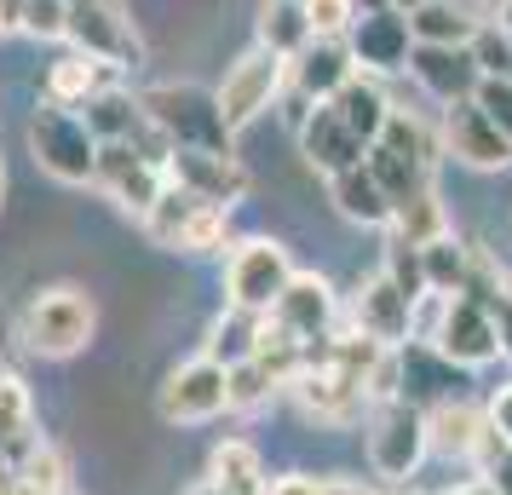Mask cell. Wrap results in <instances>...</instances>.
Instances as JSON below:
<instances>
[{
  "instance_id": "55",
  "label": "cell",
  "mask_w": 512,
  "mask_h": 495,
  "mask_svg": "<svg viewBox=\"0 0 512 495\" xmlns=\"http://www.w3.org/2000/svg\"><path fill=\"white\" fill-rule=\"evenodd\" d=\"M64 495H70V490H64Z\"/></svg>"
},
{
  "instance_id": "49",
  "label": "cell",
  "mask_w": 512,
  "mask_h": 495,
  "mask_svg": "<svg viewBox=\"0 0 512 495\" xmlns=\"http://www.w3.org/2000/svg\"><path fill=\"white\" fill-rule=\"evenodd\" d=\"M449 495H495V484L489 478H472V484H461V490H449Z\"/></svg>"
},
{
  "instance_id": "24",
  "label": "cell",
  "mask_w": 512,
  "mask_h": 495,
  "mask_svg": "<svg viewBox=\"0 0 512 495\" xmlns=\"http://www.w3.org/2000/svg\"><path fill=\"white\" fill-rule=\"evenodd\" d=\"M328 196H334V208L346 213L351 225H392V196L380 190V179L369 173V162L346 167V173H334L328 179Z\"/></svg>"
},
{
  "instance_id": "15",
  "label": "cell",
  "mask_w": 512,
  "mask_h": 495,
  "mask_svg": "<svg viewBox=\"0 0 512 495\" xmlns=\"http://www.w3.org/2000/svg\"><path fill=\"white\" fill-rule=\"evenodd\" d=\"M415 306L420 300H409L386 271H374L369 283L357 288V300H351V323H357V334H369L380 346H403L415 334Z\"/></svg>"
},
{
  "instance_id": "46",
  "label": "cell",
  "mask_w": 512,
  "mask_h": 495,
  "mask_svg": "<svg viewBox=\"0 0 512 495\" xmlns=\"http://www.w3.org/2000/svg\"><path fill=\"white\" fill-rule=\"evenodd\" d=\"M317 495H374L369 484H351V478H323V490Z\"/></svg>"
},
{
  "instance_id": "8",
  "label": "cell",
  "mask_w": 512,
  "mask_h": 495,
  "mask_svg": "<svg viewBox=\"0 0 512 495\" xmlns=\"http://www.w3.org/2000/svg\"><path fill=\"white\" fill-rule=\"evenodd\" d=\"M156 409H162V421H173V426H202V421H213V415H225V409H231V369L213 363L208 352L190 357V363H179V369L162 380Z\"/></svg>"
},
{
  "instance_id": "52",
  "label": "cell",
  "mask_w": 512,
  "mask_h": 495,
  "mask_svg": "<svg viewBox=\"0 0 512 495\" xmlns=\"http://www.w3.org/2000/svg\"><path fill=\"white\" fill-rule=\"evenodd\" d=\"M397 12H415V6H426V0H392Z\"/></svg>"
},
{
  "instance_id": "2",
  "label": "cell",
  "mask_w": 512,
  "mask_h": 495,
  "mask_svg": "<svg viewBox=\"0 0 512 495\" xmlns=\"http://www.w3.org/2000/svg\"><path fill=\"white\" fill-rule=\"evenodd\" d=\"M29 150L47 167L58 185H93L98 173V133L87 127V116H75L70 104H35L29 116Z\"/></svg>"
},
{
  "instance_id": "45",
  "label": "cell",
  "mask_w": 512,
  "mask_h": 495,
  "mask_svg": "<svg viewBox=\"0 0 512 495\" xmlns=\"http://www.w3.org/2000/svg\"><path fill=\"white\" fill-rule=\"evenodd\" d=\"M484 478L495 484V495H512V449H507V455H501V461H495V467L484 472Z\"/></svg>"
},
{
  "instance_id": "48",
  "label": "cell",
  "mask_w": 512,
  "mask_h": 495,
  "mask_svg": "<svg viewBox=\"0 0 512 495\" xmlns=\"http://www.w3.org/2000/svg\"><path fill=\"white\" fill-rule=\"evenodd\" d=\"M0 495H24V484H18V472L0 467Z\"/></svg>"
},
{
  "instance_id": "16",
  "label": "cell",
  "mask_w": 512,
  "mask_h": 495,
  "mask_svg": "<svg viewBox=\"0 0 512 495\" xmlns=\"http://www.w3.org/2000/svg\"><path fill=\"white\" fill-rule=\"evenodd\" d=\"M265 317H271L282 334H294L300 346H311V340L334 334V288H328L317 271H294V283L282 288V300L265 311Z\"/></svg>"
},
{
  "instance_id": "13",
  "label": "cell",
  "mask_w": 512,
  "mask_h": 495,
  "mask_svg": "<svg viewBox=\"0 0 512 495\" xmlns=\"http://www.w3.org/2000/svg\"><path fill=\"white\" fill-rule=\"evenodd\" d=\"M351 58L369 75H397L409 70V52H415V29H409V12L397 6H380V12H363L346 35Z\"/></svg>"
},
{
  "instance_id": "3",
  "label": "cell",
  "mask_w": 512,
  "mask_h": 495,
  "mask_svg": "<svg viewBox=\"0 0 512 495\" xmlns=\"http://www.w3.org/2000/svg\"><path fill=\"white\" fill-rule=\"evenodd\" d=\"M139 225H144V236H150L156 248H173V254H213V248L225 242L231 208H213V202H202L196 190L167 179V190L156 196V208L144 213Z\"/></svg>"
},
{
  "instance_id": "37",
  "label": "cell",
  "mask_w": 512,
  "mask_h": 495,
  "mask_svg": "<svg viewBox=\"0 0 512 495\" xmlns=\"http://www.w3.org/2000/svg\"><path fill=\"white\" fill-rule=\"evenodd\" d=\"M12 472H18L24 495H64V490H70V484H64V455H58V444H47V438L29 449Z\"/></svg>"
},
{
  "instance_id": "56",
  "label": "cell",
  "mask_w": 512,
  "mask_h": 495,
  "mask_svg": "<svg viewBox=\"0 0 512 495\" xmlns=\"http://www.w3.org/2000/svg\"><path fill=\"white\" fill-rule=\"evenodd\" d=\"M507 75H512V70H507Z\"/></svg>"
},
{
  "instance_id": "50",
  "label": "cell",
  "mask_w": 512,
  "mask_h": 495,
  "mask_svg": "<svg viewBox=\"0 0 512 495\" xmlns=\"http://www.w3.org/2000/svg\"><path fill=\"white\" fill-rule=\"evenodd\" d=\"M185 495H225V490H219L213 478H202V484H196V490H185Z\"/></svg>"
},
{
  "instance_id": "36",
  "label": "cell",
  "mask_w": 512,
  "mask_h": 495,
  "mask_svg": "<svg viewBox=\"0 0 512 495\" xmlns=\"http://www.w3.org/2000/svg\"><path fill=\"white\" fill-rule=\"evenodd\" d=\"M392 231H397V236H409V242H420V248H426V242H438V236L449 231V219H443V202L432 196V190L409 196V202L392 213Z\"/></svg>"
},
{
  "instance_id": "12",
  "label": "cell",
  "mask_w": 512,
  "mask_h": 495,
  "mask_svg": "<svg viewBox=\"0 0 512 495\" xmlns=\"http://www.w3.org/2000/svg\"><path fill=\"white\" fill-rule=\"evenodd\" d=\"M443 150H449L455 162L478 167V173H501V167H512V139L484 116V110H478V104H472V98L443 104Z\"/></svg>"
},
{
  "instance_id": "44",
  "label": "cell",
  "mask_w": 512,
  "mask_h": 495,
  "mask_svg": "<svg viewBox=\"0 0 512 495\" xmlns=\"http://www.w3.org/2000/svg\"><path fill=\"white\" fill-rule=\"evenodd\" d=\"M24 6H29V0H0V41L24 29Z\"/></svg>"
},
{
  "instance_id": "35",
  "label": "cell",
  "mask_w": 512,
  "mask_h": 495,
  "mask_svg": "<svg viewBox=\"0 0 512 495\" xmlns=\"http://www.w3.org/2000/svg\"><path fill=\"white\" fill-rule=\"evenodd\" d=\"M380 144L386 150H397V156H415L420 167H438L443 156V144L426 133V121L409 116V110H392V121H386V133H380Z\"/></svg>"
},
{
  "instance_id": "4",
  "label": "cell",
  "mask_w": 512,
  "mask_h": 495,
  "mask_svg": "<svg viewBox=\"0 0 512 495\" xmlns=\"http://www.w3.org/2000/svg\"><path fill=\"white\" fill-rule=\"evenodd\" d=\"M98 329V306L93 294H81V288H47V294H35L24 306V340L35 357H75L87 352V340Z\"/></svg>"
},
{
  "instance_id": "11",
  "label": "cell",
  "mask_w": 512,
  "mask_h": 495,
  "mask_svg": "<svg viewBox=\"0 0 512 495\" xmlns=\"http://www.w3.org/2000/svg\"><path fill=\"white\" fill-rule=\"evenodd\" d=\"M64 41H75V52L104 58L116 70H133L144 58L139 29L127 18V0H70V35Z\"/></svg>"
},
{
  "instance_id": "33",
  "label": "cell",
  "mask_w": 512,
  "mask_h": 495,
  "mask_svg": "<svg viewBox=\"0 0 512 495\" xmlns=\"http://www.w3.org/2000/svg\"><path fill=\"white\" fill-rule=\"evenodd\" d=\"M282 386H288V380H282L271 363H259V357L231 363V409H242V415H248V409H265Z\"/></svg>"
},
{
  "instance_id": "40",
  "label": "cell",
  "mask_w": 512,
  "mask_h": 495,
  "mask_svg": "<svg viewBox=\"0 0 512 495\" xmlns=\"http://www.w3.org/2000/svg\"><path fill=\"white\" fill-rule=\"evenodd\" d=\"M24 35H35V41H64L70 35V0H29Z\"/></svg>"
},
{
  "instance_id": "1",
  "label": "cell",
  "mask_w": 512,
  "mask_h": 495,
  "mask_svg": "<svg viewBox=\"0 0 512 495\" xmlns=\"http://www.w3.org/2000/svg\"><path fill=\"white\" fill-rule=\"evenodd\" d=\"M139 104H144V116H150V127L173 150H219V156H231L236 133L219 116V93H202L190 81H167V87L139 93Z\"/></svg>"
},
{
  "instance_id": "54",
  "label": "cell",
  "mask_w": 512,
  "mask_h": 495,
  "mask_svg": "<svg viewBox=\"0 0 512 495\" xmlns=\"http://www.w3.org/2000/svg\"><path fill=\"white\" fill-rule=\"evenodd\" d=\"M0 196H6V162H0Z\"/></svg>"
},
{
  "instance_id": "42",
  "label": "cell",
  "mask_w": 512,
  "mask_h": 495,
  "mask_svg": "<svg viewBox=\"0 0 512 495\" xmlns=\"http://www.w3.org/2000/svg\"><path fill=\"white\" fill-rule=\"evenodd\" d=\"M489 426H495V432L512 444V386H501V392L489 398Z\"/></svg>"
},
{
  "instance_id": "14",
  "label": "cell",
  "mask_w": 512,
  "mask_h": 495,
  "mask_svg": "<svg viewBox=\"0 0 512 495\" xmlns=\"http://www.w3.org/2000/svg\"><path fill=\"white\" fill-rule=\"evenodd\" d=\"M167 179L196 190L213 208H236L248 196V167L236 156H219V150H167Z\"/></svg>"
},
{
  "instance_id": "27",
  "label": "cell",
  "mask_w": 512,
  "mask_h": 495,
  "mask_svg": "<svg viewBox=\"0 0 512 495\" xmlns=\"http://www.w3.org/2000/svg\"><path fill=\"white\" fill-rule=\"evenodd\" d=\"M110 70L116 64H104V58H87V52H70V58H58L47 70V98L52 104H87V98H98L104 87H110Z\"/></svg>"
},
{
  "instance_id": "6",
  "label": "cell",
  "mask_w": 512,
  "mask_h": 495,
  "mask_svg": "<svg viewBox=\"0 0 512 495\" xmlns=\"http://www.w3.org/2000/svg\"><path fill=\"white\" fill-rule=\"evenodd\" d=\"M432 352L455 369H484L489 357L501 352V323H495V306L472 300V294H443L438 323H432Z\"/></svg>"
},
{
  "instance_id": "47",
  "label": "cell",
  "mask_w": 512,
  "mask_h": 495,
  "mask_svg": "<svg viewBox=\"0 0 512 495\" xmlns=\"http://www.w3.org/2000/svg\"><path fill=\"white\" fill-rule=\"evenodd\" d=\"M495 323H501V352L512 357V300H501V306H495Z\"/></svg>"
},
{
  "instance_id": "30",
  "label": "cell",
  "mask_w": 512,
  "mask_h": 495,
  "mask_svg": "<svg viewBox=\"0 0 512 495\" xmlns=\"http://www.w3.org/2000/svg\"><path fill=\"white\" fill-rule=\"evenodd\" d=\"M369 173L380 179V190L392 196V208H403L409 196H420V190H432V167H420L415 156H397V150H386V144H369Z\"/></svg>"
},
{
  "instance_id": "43",
  "label": "cell",
  "mask_w": 512,
  "mask_h": 495,
  "mask_svg": "<svg viewBox=\"0 0 512 495\" xmlns=\"http://www.w3.org/2000/svg\"><path fill=\"white\" fill-rule=\"evenodd\" d=\"M317 490H323V484H317V478H305V472H288V478L271 484V495H317Z\"/></svg>"
},
{
  "instance_id": "51",
  "label": "cell",
  "mask_w": 512,
  "mask_h": 495,
  "mask_svg": "<svg viewBox=\"0 0 512 495\" xmlns=\"http://www.w3.org/2000/svg\"><path fill=\"white\" fill-rule=\"evenodd\" d=\"M501 29H512V0H501V18H495Z\"/></svg>"
},
{
  "instance_id": "29",
  "label": "cell",
  "mask_w": 512,
  "mask_h": 495,
  "mask_svg": "<svg viewBox=\"0 0 512 495\" xmlns=\"http://www.w3.org/2000/svg\"><path fill=\"white\" fill-rule=\"evenodd\" d=\"M317 35L305 24V0H259V47L282 52V58H300Z\"/></svg>"
},
{
  "instance_id": "38",
  "label": "cell",
  "mask_w": 512,
  "mask_h": 495,
  "mask_svg": "<svg viewBox=\"0 0 512 495\" xmlns=\"http://www.w3.org/2000/svg\"><path fill=\"white\" fill-rule=\"evenodd\" d=\"M357 18H363L357 0H305V24H311L317 41H346Z\"/></svg>"
},
{
  "instance_id": "41",
  "label": "cell",
  "mask_w": 512,
  "mask_h": 495,
  "mask_svg": "<svg viewBox=\"0 0 512 495\" xmlns=\"http://www.w3.org/2000/svg\"><path fill=\"white\" fill-rule=\"evenodd\" d=\"M472 104H478V110H484V116L512 139V75H484L478 93H472Z\"/></svg>"
},
{
  "instance_id": "39",
  "label": "cell",
  "mask_w": 512,
  "mask_h": 495,
  "mask_svg": "<svg viewBox=\"0 0 512 495\" xmlns=\"http://www.w3.org/2000/svg\"><path fill=\"white\" fill-rule=\"evenodd\" d=\"M472 58H478V70L484 75H507L512 70V29L478 24V35H472Z\"/></svg>"
},
{
  "instance_id": "21",
  "label": "cell",
  "mask_w": 512,
  "mask_h": 495,
  "mask_svg": "<svg viewBox=\"0 0 512 495\" xmlns=\"http://www.w3.org/2000/svg\"><path fill=\"white\" fill-rule=\"evenodd\" d=\"M87 110V127L98 133V144H144V150H156V156H167L173 144H150V116H144V104L139 98H127V93H116V87H104L98 98H87L81 104Z\"/></svg>"
},
{
  "instance_id": "28",
  "label": "cell",
  "mask_w": 512,
  "mask_h": 495,
  "mask_svg": "<svg viewBox=\"0 0 512 495\" xmlns=\"http://www.w3.org/2000/svg\"><path fill=\"white\" fill-rule=\"evenodd\" d=\"M208 478L225 495H271V478H265V467H259V449L242 444V438H225V444L213 449Z\"/></svg>"
},
{
  "instance_id": "17",
  "label": "cell",
  "mask_w": 512,
  "mask_h": 495,
  "mask_svg": "<svg viewBox=\"0 0 512 495\" xmlns=\"http://www.w3.org/2000/svg\"><path fill=\"white\" fill-rule=\"evenodd\" d=\"M294 398H300V409H305V415H317V421L351 426L357 415H363L369 392H363L357 380H346L340 369H328V363H311V369H300V375H294Z\"/></svg>"
},
{
  "instance_id": "26",
  "label": "cell",
  "mask_w": 512,
  "mask_h": 495,
  "mask_svg": "<svg viewBox=\"0 0 512 495\" xmlns=\"http://www.w3.org/2000/svg\"><path fill=\"white\" fill-rule=\"evenodd\" d=\"M409 29H415V47H472L478 18L461 0H426V6L409 12Z\"/></svg>"
},
{
  "instance_id": "10",
  "label": "cell",
  "mask_w": 512,
  "mask_h": 495,
  "mask_svg": "<svg viewBox=\"0 0 512 495\" xmlns=\"http://www.w3.org/2000/svg\"><path fill=\"white\" fill-rule=\"evenodd\" d=\"M432 449V426H426V409H415L409 398L397 403H380L374 409V426H369V467L380 478H409V472L426 461Z\"/></svg>"
},
{
  "instance_id": "7",
  "label": "cell",
  "mask_w": 512,
  "mask_h": 495,
  "mask_svg": "<svg viewBox=\"0 0 512 495\" xmlns=\"http://www.w3.org/2000/svg\"><path fill=\"white\" fill-rule=\"evenodd\" d=\"M282 93H288V58L271 52V47H248L231 70H225V81H219V116H225L231 133H242V127L265 116Z\"/></svg>"
},
{
  "instance_id": "9",
  "label": "cell",
  "mask_w": 512,
  "mask_h": 495,
  "mask_svg": "<svg viewBox=\"0 0 512 495\" xmlns=\"http://www.w3.org/2000/svg\"><path fill=\"white\" fill-rule=\"evenodd\" d=\"M98 190H110V202L127 213H150L156 196L167 190V156L144 150V144H98Z\"/></svg>"
},
{
  "instance_id": "22",
  "label": "cell",
  "mask_w": 512,
  "mask_h": 495,
  "mask_svg": "<svg viewBox=\"0 0 512 495\" xmlns=\"http://www.w3.org/2000/svg\"><path fill=\"white\" fill-rule=\"evenodd\" d=\"M41 444V421H35V398L18 375L0 380V467H18L29 449Z\"/></svg>"
},
{
  "instance_id": "20",
  "label": "cell",
  "mask_w": 512,
  "mask_h": 495,
  "mask_svg": "<svg viewBox=\"0 0 512 495\" xmlns=\"http://www.w3.org/2000/svg\"><path fill=\"white\" fill-rule=\"evenodd\" d=\"M351 75H357V58L346 41H311L300 58H288V87H300L311 104H328Z\"/></svg>"
},
{
  "instance_id": "34",
  "label": "cell",
  "mask_w": 512,
  "mask_h": 495,
  "mask_svg": "<svg viewBox=\"0 0 512 495\" xmlns=\"http://www.w3.org/2000/svg\"><path fill=\"white\" fill-rule=\"evenodd\" d=\"M380 271H386L409 300H426V294H432V283H426V248L409 242V236L392 231V242H386V265H380Z\"/></svg>"
},
{
  "instance_id": "31",
  "label": "cell",
  "mask_w": 512,
  "mask_h": 495,
  "mask_svg": "<svg viewBox=\"0 0 512 495\" xmlns=\"http://www.w3.org/2000/svg\"><path fill=\"white\" fill-rule=\"evenodd\" d=\"M259 334H265V317H254V311H225L219 323H213V340H208V357L213 363H248V357L259 352Z\"/></svg>"
},
{
  "instance_id": "32",
  "label": "cell",
  "mask_w": 512,
  "mask_h": 495,
  "mask_svg": "<svg viewBox=\"0 0 512 495\" xmlns=\"http://www.w3.org/2000/svg\"><path fill=\"white\" fill-rule=\"evenodd\" d=\"M466 265H472V248H466L461 236L443 231L438 242H426V283H432V294H461Z\"/></svg>"
},
{
  "instance_id": "19",
  "label": "cell",
  "mask_w": 512,
  "mask_h": 495,
  "mask_svg": "<svg viewBox=\"0 0 512 495\" xmlns=\"http://www.w3.org/2000/svg\"><path fill=\"white\" fill-rule=\"evenodd\" d=\"M409 75H415L432 98H443V104L472 98V93H478V81H484L472 47H415V52H409Z\"/></svg>"
},
{
  "instance_id": "18",
  "label": "cell",
  "mask_w": 512,
  "mask_h": 495,
  "mask_svg": "<svg viewBox=\"0 0 512 495\" xmlns=\"http://www.w3.org/2000/svg\"><path fill=\"white\" fill-rule=\"evenodd\" d=\"M300 150H305V162L317 167L323 179H334V173H346V167H357L363 156H369V144L340 121L334 104H317V110H311V121L300 127Z\"/></svg>"
},
{
  "instance_id": "5",
  "label": "cell",
  "mask_w": 512,
  "mask_h": 495,
  "mask_svg": "<svg viewBox=\"0 0 512 495\" xmlns=\"http://www.w3.org/2000/svg\"><path fill=\"white\" fill-rule=\"evenodd\" d=\"M288 283H294L288 248H282L277 236H248V242H236L231 265H225V306L265 317V311L282 300Z\"/></svg>"
},
{
  "instance_id": "25",
  "label": "cell",
  "mask_w": 512,
  "mask_h": 495,
  "mask_svg": "<svg viewBox=\"0 0 512 495\" xmlns=\"http://www.w3.org/2000/svg\"><path fill=\"white\" fill-rule=\"evenodd\" d=\"M328 104L340 110V121H346L363 144H380L386 121H392V98L380 93V81H374V75H351V81L328 98Z\"/></svg>"
},
{
  "instance_id": "53",
  "label": "cell",
  "mask_w": 512,
  "mask_h": 495,
  "mask_svg": "<svg viewBox=\"0 0 512 495\" xmlns=\"http://www.w3.org/2000/svg\"><path fill=\"white\" fill-rule=\"evenodd\" d=\"M6 375H12V363H6V352H0V380H6Z\"/></svg>"
},
{
  "instance_id": "23",
  "label": "cell",
  "mask_w": 512,
  "mask_h": 495,
  "mask_svg": "<svg viewBox=\"0 0 512 495\" xmlns=\"http://www.w3.org/2000/svg\"><path fill=\"white\" fill-rule=\"evenodd\" d=\"M426 426H432V449L443 455H461V461H478V449L489 438V409H472V403H438L426 409Z\"/></svg>"
}]
</instances>
